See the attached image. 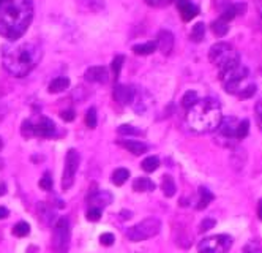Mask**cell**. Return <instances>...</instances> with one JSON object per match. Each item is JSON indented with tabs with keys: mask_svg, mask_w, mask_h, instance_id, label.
<instances>
[{
	"mask_svg": "<svg viewBox=\"0 0 262 253\" xmlns=\"http://www.w3.org/2000/svg\"><path fill=\"white\" fill-rule=\"evenodd\" d=\"M120 146L125 147L128 152H131V154H134V155H142L149 150L147 144L141 141H120Z\"/></svg>",
	"mask_w": 262,
	"mask_h": 253,
	"instance_id": "obj_16",
	"label": "cell"
},
{
	"mask_svg": "<svg viewBox=\"0 0 262 253\" xmlns=\"http://www.w3.org/2000/svg\"><path fill=\"white\" fill-rule=\"evenodd\" d=\"M248 132H250V122L246 119L240 120L238 125H237V130H236V138L237 140H243V138L248 136Z\"/></svg>",
	"mask_w": 262,
	"mask_h": 253,
	"instance_id": "obj_27",
	"label": "cell"
},
{
	"mask_svg": "<svg viewBox=\"0 0 262 253\" xmlns=\"http://www.w3.org/2000/svg\"><path fill=\"white\" fill-rule=\"evenodd\" d=\"M254 115H256V122L259 128L262 130V100H259L256 106H254Z\"/></svg>",
	"mask_w": 262,
	"mask_h": 253,
	"instance_id": "obj_36",
	"label": "cell"
},
{
	"mask_svg": "<svg viewBox=\"0 0 262 253\" xmlns=\"http://www.w3.org/2000/svg\"><path fill=\"white\" fill-rule=\"evenodd\" d=\"M21 133H23L24 138H32V136H35L32 120H24L23 122V127H21Z\"/></svg>",
	"mask_w": 262,
	"mask_h": 253,
	"instance_id": "obj_32",
	"label": "cell"
},
{
	"mask_svg": "<svg viewBox=\"0 0 262 253\" xmlns=\"http://www.w3.org/2000/svg\"><path fill=\"white\" fill-rule=\"evenodd\" d=\"M114 241H115V237H114L112 233H105V234H101V236H100V242L103 244V245H106V247H109V245H112Z\"/></svg>",
	"mask_w": 262,
	"mask_h": 253,
	"instance_id": "obj_37",
	"label": "cell"
},
{
	"mask_svg": "<svg viewBox=\"0 0 262 253\" xmlns=\"http://www.w3.org/2000/svg\"><path fill=\"white\" fill-rule=\"evenodd\" d=\"M232 2H231V0H215V2H213V5L216 6V8H218V11H224V10H226L228 8V6L231 5Z\"/></svg>",
	"mask_w": 262,
	"mask_h": 253,
	"instance_id": "obj_40",
	"label": "cell"
},
{
	"mask_svg": "<svg viewBox=\"0 0 262 253\" xmlns=\"http://www.w3.org/2000/svg\"><path fill=\"white\" fill-rule=\"evenodd\" d=\"M142 169L145 172H154L159 168V158L155 157V155H152V157H147V158H144V162H142Z\"/></svg>",
	"mask_w": 262,
	"mask_h": 253,
	"instance_id": "obj_24",
	"label": "cell"
},
{
	"mask_svg": "<svg viewBox=\"0 0 262 253\" xmlns=\"http://www.w3.org/2000/svg\"><path fill=\"white\" fill-rule=\"evenodd\" d=\"M155 49H157V41H147V43H141V45H134L133 53L136 56H149V54H154Z\"/></svg>",
	"mask_w": 262,
	"mask_h": 253,
	"instance_id": "obj_19",
	"label": "cell"
},
{
	"mask_svg": "<svg viewBox=\"0 0 262 253\" xmlns=\"http://www.w3.org/2000/svg\"><path fill=\"white\" fill-rule=\"evenodd\" d=\"M60 115H62V119H63L65 122H73V120H75V111H73V110L63 111Z\"/></svg>",
	"mask_w": 262,
	"mask_h": 253,
	"instance_id": "obj_41",
	"label": "cell"
},
{
	"mask_svg": "<svg viewBox=\"0 0 262 253\" xmlns=\"http://www.w3.org/2000/svg\"><path fill=\"white\" fill-rule=\"evenodd\" d=\"M245 253H262V250L259 247H256L254 244H251V245H248V247L245 249Z\"/></svg>",
	"mask_w": 262,
	"mask_h": 253,
	"instance_id": "obj_42",
	"label": "cell"
},
{
	"mask_svg": "<svg viewBox=\"0 0 262 253\" xmlns=\"http://www.w3.org/2000/svg\"><path fill=\"white\" fill-rule=\"evenodd\" d=\"M33 132L35 136H41V138H51V136L55 135V124L49 117L41 115L38 122L33 125Z\"/></svg>",
	"mask_w": 262,
	"mask_h": 253,
	"instance_id": "obj_10",
	"label": "cell"
},
{
	"mask_svg": "<svg viewBox=\"0 0 262 253\" xmlns=\"http://www.w3.org/2000/svg\"><path fill=\"white\" fill-rule=\"evenodd\" d=\"M258 217H259V220H262V199H259L258 202Z\"/></svg>",
	"mask_w": 262,
	"mask_h": 253,
	"instance_id": "obj_44",
	"label": "cell"
},
{
	"mask_svg": "<svg viewBox=\"0 0 262 253\" xmlns=\"http://www.w3.org/2000/svg\"><path fill=\"white\" fill-rule=\"evenodd\" d=\"M123 62H125V57H123V56H115V57H114L111 67H112V73H114L115 78H119L120 70H122V67H123Z\"/></svg>",
	"mask_w": 262,
	"mask_h": 253,
	"instance_id": "obj_31",
	"label": "cell"
},
{
	"mask_svg": "<svg viewBox=\"0 0 262 253\" xmlns=\"http://www.w3.org/2000/svg\"><path fill=\"white\" fill-rule=\"evenodd\" d=\"M8 2H10V0H0V11L3 10V6H5L6 3H8Z\"/></svg>",
	"mask_w": 262,
	"mask_h": 253,
	"instance_id": "obj_46",
	"label": "cell"
},
{
	"mask_svg": "<svg viewBox=\"0 0 262 253\" xmlns=\"http://www.w3.org/2000/svg\"><path fill=\"white\" fill-rule=\"evenodd\" d=\"M6 193V185L5 184H0V197H3Z\"/></svg>",
	"mask_w": 262,
	"mask_h": 253,
	"instance_id": "obj_45",
	"label": "cell"
},
{
	"mask_svg": "<svg viewBox=\"0 0 262 253\" xmlns=\"http://www.w3.org/2000/svg\"><path fill=\"white\" fill-rule=\"evenodd\" d=\"M177 10L185 23L194 19L199 14V6L190 2V0H177Z\"/></svg>",
	"mask_w": 262,
	"mask_h": 253,
	"instance_id": "obj_11",
	"label": "cell"
},
{
	"mask_svg": "<svg viewBox=\"0 0 262 253\" xmlns=\"http://www.w3.org/2000/svg\"><path fill=\"white\" fill-rule=\"evenodd\" d=\"M68 87H70V79L65 78V76H59V78H55V79L51 81L49 92L51 93H60V92H63L65 89H68Z\"/></svg>",
	"mask_w": 262,
	"mask_h": 253,
	"instance_id": "obj_17",
	"label": "cell"
},
{
	"mask_svg": "<svg viewBox=\"0 0 262 253\" xmlns=\"http://www.w3.org/2000/svg\"><path fill=\"white\" fill-rule=\"evenodd\" d=\"M2 146H3V142H2V140H0V149H2Z\"/></svg>",
	"mask_w": 262,
	"mask_h": 253,
	"instance_id": "obj_47",
	"label": "cell"
},
{
	"mask_svg": "<svg viewBox=\"0 0 262 253\" xmlns=\"http://www.w3.org/2000/svg\"><path fill=\"white\" fill-rule=\"evenodd\" d=\"M238 122L236 117H226V119H221V124H220V132L223 136H228V138H232V136H236V130Z\"/></svg>",
	"mask_w": 262,
	"mask_h": 253,
	"instance_id": "obj_15",
	"label": "cell"
},
{
	"mask_svg": "<svg viewBox=\"0 0 262 253\" xmlns=\"http://www.w3.org/2000/svg\"><path fill=\"white\" fill-rule=\"evenodd\" d=\"M40 187L43 190H51V189H52V177H51L49 172H46V174L40 179Z\"/></svg>",
	"mask_w": 262,
	"mask_h": 253,
	"instance_id": "obj_34",
	"label": "cell"
},
{
	"mask_svg": "<svg viewBox=\"0 0 262 253\" xmlns=\"http://www.w3.org/2000/svg\"><path fill=\"white\" fill-rule=\"evenodd\" d=\"M133 190L134 192H154L155 184L152 182L149 177H137L133 182Z\"/></svg>",
	"mask_w": 262,
	"mask_h": 253,
	"instance_id": "obj_18",
	"label": "cell"
},
{
	"mask_svg": "<svg viewBox=\"0 0 262 253\" xmlns=\"http://www.w3.org/2000/svg\"><path fill=\"white\" fill-rule=\"evenodd\" d=\"M8 209H6L5 206H0V220H3V219H6L8 217Z\"/></svg>",
	"mask_w": 262,
	"mask_h": 253,
	"instance_id": "obj_43",
	"label": "cell"
},
{
	"mask_svg": "<svg viewBox=\"0 0 262 253\" xmlns=\"http://www.w3.org/2000/svg\"><path fill=\"white\" fill-rule=\"evenodd\" d=\"M101 219V209L98 207H90L87 211V220L89 222H98Z\"/></svg>",
	"mask_w": 262,
	"mask_h": 253,
	"instance_id": "obj_33",
	"label": "cell"
},
{
	"mask_svg": "<svg viewBox=\"0 0 262 253\" xmlns=\"http://www.w3.org/2000/svg\"><path fill=\"white\" fill-rule=\"evenodd\" d=\"M232 247V237L228 234L209 236L198 245V253H228Z\"/></svg>",
	"mask_w": 262,
	"mask_h": 253,
	"instance_id": "obj_7",
	"label": "cell"
},
{
	"mask_svg": "<svg viewBox=\"0 0 262 253\" xmlns=\"http://www.w3.org/2000/svg\"><path fill=\"white\" fill-rule=\"evenodd\" d=\"M40 59L41 49L30 41L6 46L3 51V67L10 75L16 78H23L30 73Z\"/></svg>",
	"mask_w": 262,
	"mask_h": 253,
	"instance_id": "obj_2",
	"label": "cell"
},
{
	"mask_svg": "<svg viewBox=\"0 0 262 253\" xmlns=\"http://www.w3.org/2000/svg\"><path fill=\"white\" fill-rule=\"evenodd\" d=\"M199 193H201V198H199V202H198V209H206L210 202L213 201V193L209 189H206V187H201Z\"/></svg>",
	"mask_w": 262,
	"mask_h": 253,
	"instance_id": "obj_23",
	"label": "cell"
},
{
	"mask_svg": "<svg viewBox=\"0 0 262 253\" xmlns=\"http://www.w3.org/2000/svg\"><path fill=\"white\" fill-rule=\"evenodd\" d=\"M30 233V225H28L27 222H19L18 225H14L13 228V234L18 236V237H26Z\"/></svg>",
	"mask_w": 262,
	"mask_h": 253,
	"instance_id": "obj_28",
	"label": "cell"
},
{
	"mask_svg": "<svg viewBox=\"0 0 262 253\" xmlns=\"http://www.w3.org/2000/svg\"><path fill=\"white\" fill-rule=\"evenodd\" d=\"M52 247L55 253H68L70 247V223L65 217H60L55 223L54 236H52Z\"/></svg>",
	"mask_w": 262,
	"mask_h": 253,
	"instance_id": "obj_8",
	"label": "cell"
},
{
	"mask_svg": "<svg viewBox=\"0 0 262 253\" xmlns=\"http://www.w3.org/2000/svg\"><path fill=\"white\" fill-rule=\"evenodd\" d=\"M220 79L224 90L231 95H237L245 100L253 97L254 92H256V84L250 81V71L242 63L221 71Z\"/></svg>",
	"mask_w": 262,
	"mask_h": 253,
	"instance_id": "obj_4",
	"label": "cell"
},
{
	"mask_svg": "<svg viewBox=\"0 0 262 253\" xmlns=\"http://www.w3.org/2000/svg\"><path fill=\"white\" fill-rule=\"evenodd\" d=\"M32 19V0H10L0 11V33L10 41H16L26 33Z\"/></svg>",
	"mask_w": 262,
	"mask_h": 253,
	"instance_id": "obj_1",
	"label": "cell"
},
{
	"mask_svg": "<svg viewBox=\"0 0 262 253\" xmlns=\"http://www.w3.org/2000/svg\"><path fill=\"white\" fill-rule=\"evenodd\" d=\"M130 177V171L127 168H117L112 172V184L114 185H123Z\"/></svg>",
	"mask_w": 262,
	"mask_h": 253,
	"instance_id": "obj_21",
	"label": "cell"
},
{
	"mask_svg": "<svg viewBox=\"0 0 262 253\" xmlns=\"http://www.w3.org/2000/svg\"><path fill=\"white\" fill-rule=\"evenodd\" d=\"M206 37V24L204 23H198L191 30V40L196 41V43H201Z\"/></svg>",
	"mask_w": 262,
	"mask_h": 253,
	"instance_id": "obj_26",
	"label": "cell"
},
{
	"mask_svg": "<svg viewBox=\"0 0 262 253\" xmlns=\"http://www.w3.org/2000/svg\"><path fill=\"white\" fill-rule=\"evenodd\" d=\"M198 101V93H196L194 90H188L183 98H182V106L186 108V110H190V108Z\"/></svg>",
	"mask_w": 262,
	"mask_h": 253,
	"instance_id": "obj_29",
	"label": "cell"
},
{
	"mask_svg": "<svg viewBox=\"0 0 262 253\" xmlns=\"http://www.w3.org/2000/svg\"><path fill=\"white\" fill-rule=\"evenodd\" d=\"M215 225H216V222H215L213 219H204V222L201 223L199 229H201V231H209V229H212Z\"/></svg>",
	"mask_w": 262,
	"mask_h": 253,
	"instance_id": "obj_39",
	"label": "cell"
},
{
	"mask_svg": "<svg viewBox=\"0 0 262 253\" xmlns=\"http://www.w3.org/2000/svg\"><path fill=\"white\" fill-rule=\"evenodd\" d=\"M212 32L216 35V37H224L228 32H229V23H226V21L223 19H216L212 23Z\"/></svg>",
	"mask_w": 262,
	"mask_h": 253,
	"instance_id": "obj_20",
	"label": "cell"
},
{
	"mask_svg": "<svg viewBox=\"0 0 262 253\" xmlns=\"http://www.w3.org/2000/svg\"><path fill=\"white\" fill-rule=\"evenodd\" d=\"M161 189H163V193L166 195L167 198H171L176 195V182H174V179L171 176H164L163 177V182H161Z\"/></svg>",
	"mask_w": 262,
	"mask_h": 253,
	"instance_id": "obj_22",
	"label": "cell"
},
{
	"mask_svg": "<svg viewBox=\"0 0 262 253\" xmlns=\"http://www.w3.org/2000/svg\"><path fill=\"white\" fill-rule=\"evenodd\" d=\"M112 201V198H111V195H109L107 192H100V193H97L95 197L92 198V202L95 204V207H98V209H101V206H106V204H109V202Z\"/></svg>",
	"mask_w": 262,
	"mask_h": 253,
	"instance_id": "obj_25",
	"label": "cell"
},
{
	"mask_svg": "<svg viewBox=\"0 0 262 253\" xmlns=\"http://www.w3.org/2000/svg\"><path fill=\"white\" fill-rule=\"evenodd\" d=\"M0 112H2V103H0Z\"/></svg>",
	"mask_w": 262,
	"mask_h": 253,
	"instance_id": "obj_48",
	"label": "cell"
},
{
	"mask_svg": "<svg viewBox=\"0 0 262 253\" xmlns=\"http://www.w3.org/2000/svg\"><path fill=\"white\" fill-rule=\"evenodd\" d=\"M119 133H120V135H139L141 132H139L137 128L131 127V125H122V127L119 128Z\"/></svg>",
	"mask_w": 262,
	"mask_h": 253,
	"instance_id": "obj_38",
	"label": "cell"
},
{
	"mask_svg": "<svg viewBox=\"0 0 262 253\" xmlns=\"http://www.w3.org/2000/svg\"><path fill=\"white\" fill-rule=\"evenodd\" d=\"M145 3L154 6V8H163V6H167L172 0H144Z\"/></svg>",
	"mask_w": 262,
	"mask_h": 253,
	"instance_id": "obj_35",
	"label": "cell"
},
{
	"mask_svg": "<svg viewBox=\"0 0 262 253\" xmlns=\"http://www.w3.org/2000/svg\"><path fill=\"white\" fill-rule=\"evenodd\" d=\"M209 59L218 68V73H221L224 70H229L240 63V56L234 49V46H231L229 43H224V41L216 43V45L210 48Z\"/></svg>",
	"mask_w": 262,
	"mask_h": 253,
	"instance_id": "obj_5",
	"label": "cell"
},
{
	"mask_svg": "<svg viewBox=\"0 0 262 253\" xmlns=\"http://www.w3.org/2000/svg\"><path fill=\"white\" fill-rule=\"evenodd\" d=\"M159 231H161V222L155 217H149L139 223H136L134 226H131L127 231V236L130 241L133 242H141V241H147L150 237L157 236Z\"/></svg>",
	"mask_w": 262,
	"mask_h": 253,
	"instance_id": "obj_6",
	"label": "cell"
},
{
	"mask_svg": "<svg viewBox=\"0 0 262 253\" xmlns=\"http://www.w3.org/2000/svg\"><path fill=\"white\" fill-rule=\"evenodd\" d=\"M85 125L89 128L97 127V110L95 108H90V110L85 112Z\"/></svg>",
	"mask_w": 262,
	"mask_h": 253,
	"instance_id": "obj_30",
	"label": "cell"
},
{
	"mask_svg": "<svg viewBox=\"0 0 262 253\" xmlns=\"http://www.w3.org/2000/svg\"><path fill=\"white\" fill-rule=\"evenodd\" d=\"M223 114L221 106L213 98H202L198 100L196 103L188 110L186 120L194 132L207 133L212 130L218 128L221 124Z\"/></svg>",
	"mask_w": 262,
	"mask_h": 253,
	"instance_id": "obj_3",
	"label": "cell"
},
{
	"mask_svg": "<svg viewBox=\"0 0 262 253\" xmlns=\"http://www.w3.org/2000/svg\"><path fill=\"white\" fill-rule=\"evenodd\" d=\"M78 166H79V154L75 149H70L67 158H65V169H63V176H62V189L68 190L71 189L73 182H75V176L78 172Z\"/></svg>",
	"mask_w": 262,
	"mask_h": 253,
	"instance_id": "obj_9",
	"label": "cell"
},
{
	"mask_svg": "<svg viewBox=\"0 0 262 253\" xmlns=\"http://www.w3.org/2000/svg\"><path fill=\"white\" fill-rule=\"evenodd\" d=\"M133 97H134V87H130V85H123V84H117L114 87V98L122 105L131 103Z\"/></svg>",
	"mask_w": 262,
	"mask_h": 253,
	"instance_id": "obj_13",
	"label": "cell"
},
{
	"mask_svg": "<svg viewBox=\"0 0 262 253\" xmlns=\"http://www.w3.org/2000/svg\"><path fill=\"white\" fill-rule=\"evenodd\" d=\"M157 48L161 51L164 56H169L174 49V35L169 30H159L157 35Z\"/></svg>",
	"mask_w": 262,
	"mask_h": 253,
	"instance_id": "obj_12",
	"label": "cell"
},
{
	"mask_svg": "<svg viewBox=\"0 0 262 253\" xmlns=\"http://www.w3.org/2000/svg\"><path fill=\"white\" fill-rule=\"evenodd\" d=\"M109 78V73H107V68L106 67H90L89 70L85 71V79L89 83H100V84H105Z\"/></svg>",
	"mask_w": 262,
	"mask_h": 253,
	"instance_id": "obj_14",
	"label": "cell"
}]
</instances>
